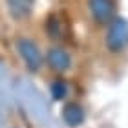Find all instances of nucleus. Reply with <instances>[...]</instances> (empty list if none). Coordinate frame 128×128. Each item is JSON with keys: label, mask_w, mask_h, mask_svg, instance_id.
<instances>
[{"label": "nucleus", "mask_w": 128, "mask_h": 128, "mask_svg": "<svg viewBox=\"0 0 128 128\" xmlns=\"http://www.w3.org/2000/svg\"><path fill=\"white\" fill-rule=\"evenodd\" d=\"M104 42L110 53H123L128 48V20L123 16H115L108 24Z\"/></svg>", "instance_id": "1"}, {"label": "nucleus", "mask_w": 128, "mask_h": 128, "mask_svg": "<svg viewBox=\"0 0 128 128\" xmlns=\"http://www.w3.org/2000/svg\"><path fill=\"white\" fill-rule=\"evenodd\" d=\"M16 50H18V55L22 57V60H24L26 68L30 70V72H38L40 68L44 66V55L42 51H40V48L37 46V42L31 38H26L22 37L16 40Z\"/></svg>", "instance_id": "2"}, {"label": "nucleus", "mask_w": 128, "mask_h": 128, "mask_svg": "<svg viewBox=\"0 0 128 128\" xmlns=\"http://www.w3.org/2000/svg\"><path fill=\"white\" fill-rule=\"evenodd\" d=\"M46 64L55 73H66L72 68L73 59L66 48H62V46H51L48 50V53H46Z\"/></svg>", "instance_id": "3"}, {"label": "nucleus", "mask_w": 128, "mask_h": 128, "mask_svg": "<svg viewBox=\"0 0 128 128\" xmlns=\"http://www.w3.org/2000/svg\"><path fill=\"white\" fill-rule=\"evenodd\" d=\"M88 9L95 24L104 26L115 18V6L112 0H88Z\"/></svg>", "instance_id": "4"}, {"label": "nucleus", "mask_w": 128, "mask_h": 128, "mask_svg": "<svg viewBox=\"0 0 128 128\" xmlns=\"http://www.w3.org/2000/svg\"><path fill=\"white\" fill-rule=\"evenodd\" d=\"M86 119V114H84V108L80 106L79 102H68L66 106L62 108V121L66 123L70 128H77L84 123Z\"/></svg>", "instance_id": "5"}, {"label": "nucleus", "mask_w": 128, "mask_h": 128, "mask_svg": "<svg viewBox=\"0 0 128 128\" xmlns=\"http://www.w3.org/2000/svg\"><path fill=\"white\" fill-rule=\"evenodd\" d=\"M8 9L16 20L30 16L33 9V0H8Z\"/></svg>", "instance_id": "6"}, {"label": "nucleus", "mask_w": 128, "mask_h": 128, "mask_svg": "<svg viewBox=\"0 0 128 128\" xmlns=\"http://www.w3.org/2000/svg\"><path fill=\"white\" fill-rule=\"evenodd\" d=\"M50 92H51V97H53L55 101H62V99H66L68 92H70L68 82L62 80V79H55L50 86Z\"/></svg>", "instance_id": "7"}, {"label": "nucleus", "mask_w": 128, "mask_h": 128, "mask_svg": "<svg viewBox=\"0 0 128 128\" xmlns=\"http://www.w3.org/2000/svg\"><path fill=\"white\" fill-rule=\"evenodd\" d=\"M46 31H48V35L51 38H62V35H64V30H62V24H60V20L57 18V16H50L48 22H46Z\"/></svg>", "instance_id": "8"}]
</instances>
